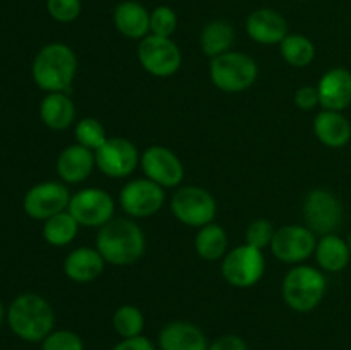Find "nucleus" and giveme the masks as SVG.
<instances>
[{"mask_svg": "<svg viewBox=\"0 0 351 350\" xmlns=\"http://www.w3.org/2000/svg\"><path fill=\"white\" fill-rule=\"evenodd\" d=\"M95 167V151L77 143L65 148L57 158V174L67 184H79L86 180L93 174Z\"/></svg>", "mask_w": 351, "mask_h": 350, "instance_id": "a211bd4d", "label": "nucleus"}, {"mask_svg": "<svg viewBox=\"0 0 351 350\" xmlns=\"http://www.w3.org/2000/svg\"><path fill=\"white\" fill-rule=\"evenodd\" d=\"M74 136L77 144H81V146L88 148L91 151H96L98 148H101L106 143V139H108L103 124L98 119H95V117H84V119L77 120Z\"/></svg>", "mask_w": 351, "mask_h": 350, "instance_id": "c756f323", "label": "nucleus"}, {"mask_svg": "<svg viewBox=\"0 0 351 350\" xmlns=\"http://www.w3.org/2000/svg\"><path fill=\"white\" fill-rule=\"evenodd\" d=\"M33 79L43 91L65 93L77 72V57L64 43H50L41 48L33 60Z\"/></svg>", "mask_w": 351, "mask_h": 350, "instance_id": "7ed1b4c3", "label": "nucleus"}, {"mask_svg": "<svg viewBox=\"0 0 351 350\" xmlns=\"http://www.w3.org/2000/svg\"><path fill=\"white\" fill-rule=\"evenodd\" d=\"M314 254L319 266L329 273H338L345 270L351 257L348 240H343L336 233L322 235L321 240H317Z\"/></svg>", "mask_w": 351, "mask_h": 350, "instance_id": "b1692460", "label": "nucleus"}, {"mask_svg": "<svg viewBox=\"0 0 351 350\" xmlns=\"http://www.w3.org/2000/svg\"><path fill=\"white\" fill-rule=\"evenodd\" d=\"M79 223L71 213L65 211L57 213L51 218L45 220L43 225V239L53 247H64L71 244L77 237Z\"/></svg>", "mask_w": 351, "mask_h": 350, "instance_id": "bb28decb", "label": "nucleus"}, {"mask_svg": "<svg viewBox=\"0 0 351 350\" xmlns=\"http://www.w3.org/2000/svg\"><path fill=\"white\" fill-rule=\"evenodd\" d=\"M264 270H266V259L263 250L249 244L233 247L225 254L221 263L223 278L237 288L254 287L263 278Z\"/></svg>", "mask_w": 351, "mask_h": 350, "instance_id": "0eeeda50", "label": "nucleus"}, {"mask_svg": "<svg viewBox=\"0 0 351 350\" xmlns=\"http://www.w3.org/2000/svg\"><path fill=\"white\" fill-rule=\"evenodd\" d=\"M348 246H350V250H351V232H350V235H348Z\"/></svg>", "mask_w": 351, "mask_h": 350, "instance_id": "58836bf2", "label": "nucleus"}, {"mask_svg": "<svg viewBox=\"0 0 351 350\" xmlns=\"http://www.w3.org/2000/svg\"><path fill=\"white\" fill-rule=\"evenodd\" d=\"M328 290V280L317 268L297 264L283 278L281 294L290 309L308 312L317 307Z\"/></svg>", "mask_w": 351, "mask_h": 350, "instance_id": "20e7f679", "label": "nucleus"}, {"mask_svg": "<svg viewBox=\"0 0 351 350\" xmlns=\"http://www.w3.org/2000/svg\"><path fill=\"white\" fill-rule=\"evenodd\" d=\"M315 233L304 225H287L274 232L271 250L287 264H302L315 253Z\"/></svg>", "mask_w": 351, "mask_h": 350, "instance_id": "ddd939ff", "label": "nucleus"}, {"mask_svg": "<svg viewBox=\"0 0 351 350\" xmlns=\"http://www.w3.org/2000/svg\"><path fill=\"white\" fill-rule=\"evenodd\" d=\"M305 226L315 235L335 233L343 222V205L328 189H312L304 199Z\"/></svg>", "mask_w": 351, "mask_h": 350, "instance_id": "6e6552de", "label": "nucleus"}, {"mask_svg": "<svg viewBox=\"0 0 351 350\" xmlns=\"http://www.w3.org/2000/svg\"><path fill=\"white\" fill-rule=\"evenodd\" d=\"M170 208L178 222L197 229L213 223L218 211V205L211 192L199 185H185L178 189L171 198Z\"/></svg>", "mask_w": 351, "mask_h": 350, "instance_id": "423d86ee", "label": "nucleus"}, {"mask_svg": "<svg viewBox=\"0 0 351 350\" xmlns=\"http://www.w3.org/2000/svg\"><path fill=\"white\" fill-rule=\"evenodd\" d=\"M208 340L199 326L187 321H173L160 333L161 350H208Z\"/></svg>", "mask_w": 351, "mask_h": 350, "instance_id": "aec40b11", "label": "nucleus"}, {"mask_svg": "<svg viewBox=\"0 0 351 350\" xmlns=\"http://www.w3.org/2000/svg\"><path fill=\"white\" fill-rule=\"evenodd\" d=\"M112 350H156L153 342L146 336H132V338H122V342L117 343Z\"/></svg>", "mask_w": 351, "mask_h": 350, "instance_id": "e433bc0d", "label": "nucleus"}, {"mask_svg": "<svg viewBox=\"0 0 351 350\" xmlns=\"http://www.w3.org/2000/svg\"><path fill=\"white\" fill-rule=\"evenodd\" d=\"M41 350H84V342L71 329H55L41 342Z\"/></svg>", "mask_w": 351, "mask_h": 350, "instance_id": "2f4dec72", "label": "nucleus"}, {"mask_svg": "<svg viewBox=\"0 0 351 350\" xmlns=\"http://www.w3.org/2000/svg\"><path fill=\"white\" fill-rule=\"evenodd\" d=\"M208 350H249L245 340L237 335H223L208 347Z\"/></svg>", "mask_w": 351, "mask_h": 350, "instance_id": "c9c22d12", "label": "nucleus"}, {"mask_svg": "<svg viewBox=\"0 0 351 350\" xmlns=\"http://www.w3.org/2000/svg\"><path fill=\"white\" fill-rule=\"evenodd\" d=\"M317 93L322 110L343 112L351 105V72L345 67L329 69L319 79Z\"/></svg>", "mask_w": 351, "mask_h": 350, "instance_id": "dca6fc26", "label": "nucleus"}, {"mask_svg": "<svg viewBox=\"0 0 351 350\" xmlns=\"http://www.w3.org/2000/svg\"><path fill=\"white\" fill-rule=\"evenodd\" d=\"M3 318H5V311H3V305H2V302H0V328H2Z\"/></svg>", "mask_w": 351, "mask_h": 350, "instance_id": "4c0bfd02", "label": "nucleus"}, {"mask_svg": "<svg viewBox=\"0 0 351 350\" xmlns=\"http://www.w3.org/2000/svg\"><path fill=\"white\" fill-rule=\"evenodd\" d=\"M247 33L256 43L280 45L288 34V23L273 9H257L247 17Z\"/></svg>", "mask_w": 351, "mask_h": 350, "instance_id": "f3484780", "label": "nucleus"}, {"mask_svg": "<svg viewBox=\"0 0 351 350\" xmlns=\"http://www.w3.org/2000/svg\"><path fill=\"white\" fill-rule=\"evenodd\" d=\"M120 206L132 218H147L163 208L165 191L149 178H134L127 182L119 196Z\"/></svg>", "mask_w": 351, "mask_h": 350, "instance_id": "f8f14e48", "label": "nucleus"}, {"mask_svg": "<svg viewBox=\"0 0 351 350\" xmlns=\"http://www.w3.org/2000/svg\"><path fill=\"white\" fill-rule=\"evenodd\" d=\"M149 17L146 7L134 0L119 3L113 12V23L120 34L130 40H143L149 34Z\"/></svg>", "mask_w": 351, "mask_h": 350, "instance_id": "412c9836", "label": "nucleus"}, {"mask_svg": "<svg viewBox=\"0 0 351 350\" xmlns=\"http://www.w3.org/2000/svg\"><path fill=\"white\" fill-rule=\"evenodd\" d=\"M82 9L81 0H47V10L58 23H72Z\"/></svg>", "mask_w": 351, "mask_h": 350, "instance_id": "72a5a7b5", "label": "nucleus"}, {"mask_svg": "<svg viewBox=\"0 0 351 350\" xmlns=\"http://www.w3.org/2000/svg\"><path fill=\"white\" fill-rule=\"evenodd\" d=\"M141 167L149 180L156 182L161 187H177L184 180V165L180 158L165 146H149L141 154Z\"/></svg>", "mask_w": 351, "mask_h": 350, "instance_id": "2eb2a0df", "label": "nucleus"}, {"mask_svg": "<svg viewBox=\"0 0 351 350\" xmlns=\"http://www.w3.org/2000/svg\"><path fill=\"white\" fill-rule=\"evenodd\" d=\"M314 134L324 146L343 148L351 139V124L341 112L321 110L315 115Z\"/></svg>", "mask_w": 351, "mask_h": 350, "instance_id": "4be33fe9", "label": "nucleus"}, {"mask_svg": "<svg viewBox=\"0 0 351 350\" xmlns=\"http://www.w3.org/2000/svg\"><path fill=\"white\" fill-rule=\"evenodd\" d=\"M295 105L298 106L300 110H314L315 106L319 105V93H317V86H302L295 91L293 96Z\"/></svg>", "mask_w": 351, "mask_h": 350, "instance_id": "f704fd0d", "label": "nucleus"}, {"mask_svg": "<svg viewBox=\"0 0 351 350\" xmlns=\"http://www.w3.org/2000/svg\"><path fill=\"white\" fill-rule=\"evenodd\" d=\"M195 253L204 261H218L228 253V235L226 230L218 223H209L199 229L194 240Z\"/></svg>", "mask_w": 351, "mask_h": 350, "instance_id": "393cba45", "label": "nucleus"}, {"mask_svg": "<svg viewBox=\"0 0 351 350\" xmlns=\"http://www.w3.org/2000/svg\"><path fill=\"white\" fill-rule=\"evenodd\" d=\"M105 264L96 247H77L65 257L64 271L75 283H89L103 273Z\"/></svg>", "mask_w": 351, "mask_h": 350, "instance_id": "6ab92c4d", "label": "nucleus"}, {"mask_svg": "<svg viewBox=\"0 0 351 350\" xmlns=\"http://www.w3.org/2000/svg\"><path fill=\"white\" fill-rule=\"evenodd\" d=\"M113 328L122 338H132L139 336L144 329V316L136 305H120L113 312Z\"/></svg>", "mask_w": 351, "mask_h": 350, "instance_id": "c85d7f7f", "label": "nucleus"}, {"mask_svg": "<svg viewBox=\"0 0 351 350\" xmlns=\"http://www.w3.org/2000/svg\"><path fill=\"white\" fill-rule=\"evenodd\" d=\"M67 211L81 226H103L113 218L115 201L105 189L88 187L72 196Z\"/></svg>", "mask_w": 351, "mask_h": 350, "instance_id": "9d476101", "label": "nucleus"}, {"mask_svg": "<svg viewBox=\"0 0 351 350\" xmlns=\"http://www.w3.org/2000/svg\"><path fill=\"white\" fill-rule=\"evenodd\" d=\"M235 41V30L228 21H211L201 33V48L208 57L226 54Z\"/></svg>", "mask_w": 351, "mask_h": 350, "instance_id": "a878e982", "label": "nucleus"}, {"mask_svg": "<svg viewBox=\"0 0 351 350\" xmlns=\"http://www.w3.org/2000/svg\"><path fill=\"white\" fill-rule=\"evenodd\" d=\"M274 226L273 223L267 222V220L259 218L256 222L250 223L245 230V244L249 246L257 247V249L263 250L264 247L271 246L273 242V237H274Z\"/></svg>", "mask_w": 351, "mask_h": 350, "instance_id": "473e14b6", "label": "nucleus"}, {"mask_svg": "<svg viewBox=\"0 0 351 350\" xmlns=\"http://www.w3.org/2000/svg\"><path fill=\"white\" fill-rule=\"evenodd\" d=\"M259 67L256 60L242 51H226L211 58L209 78L218 89L225 93H242L256 82Z\"/></svg>", "mask_w": 351, "mask_h": 350, "instance_id": "39448f33", "label": "nucleus"}, {"mask_svg": "<svg viewBox=\"0 0 351 350\" xmlns=\"http://www.w3.org/2000/svg\"><path fill=\"white\" fill-rule=\"evenodd\" d=\"M40 117L50 129L64 130L75 120V105L67 93H48L41 100Z\"/></svg>", "mask_w": 351, "mask_h": 350, "instance_id": "5701e85b", "label": "nucleus"}, {"mask_svg": "<svg viewBox=\"0 0 351 350\" xmlns=\"http://www.w3.org/2000/svg\"><path fill=\"white\" fill-rule=\"evenodd\" d=\"M177 14L171 7L160 5L151 12L149 17V34H156V36L170 38L177 30Z\"/></svg>", "mask_w": 351, "mask_h": 350, "instance_id": "7c9ffc66", "label": "nucleus"}, {"mask_svg": "<svg viewBox=\"0 0 351 350\" xmlns=\"http://www.w3.org/2000/svg\"><path fill=\"white\" fill-rule=\"evenodd\" d=\"M281 57L290 64L291 67H307L315 58V47L304 34H287L280 43Z\"/></svg>", "mask_w": 351, "mask_h": 350, "instance_id": "cd10ccee", "label": "nucleus"}, {"mask_svg": "<svg viewBox=\"0 0 351 350\" xmlns=\"http://www.w3.org/2000/svg\"><path fill=\"white\" fill-rule=\"evenodd\" d=\"M72 196L60 182H41L33 185L24 196V211L33 220H48L69 208Z\"/></svg>", "mask_w": 351, "mask_h": 350, "instance_id": "4468645a", "label": "nucleus"}, {"mask_svg": "<svg viewBox=\"0 0 351 350\" xmlns=\"http://www.w3.org/2000/svg\"><path fill=\"white\" fill-rule=\"evenodd\" d=\"M7 323L24 342H43L53 331L55 314L47 299L38 294H23L9 305Z\"/></svg>", "mask_w": 351, "mask_h": 350, "instance_id": "f03ea898", "label": "nucleus"}, {"mask_svg": "<svg viewBox=\"0 0 351 350\" xmlns=\"http://www.w3.org/2000/svg\"><path fill=\"white\" fill-rule=\"evenodd\" d=\"M96 249L108 264L129 266L137 263L146 253V235L134 220L112 218L99 226Z\"/></svg>", "mask_w": 351, "mask_h": 350, "instance_id": "f257e3e1", "label": "nucleus"}, {"mask_svg": "<svg viewBox=\"0 0 351 350\" xmlns=\"http://www.w3.org/2000/svg\"><path fill=\"white\" fill-rule=\"evenodd\" d=\"M95 158L98 170L110 178L129 177L141 163L136 144L125 137H108L106 143L95 151Z\"/></svg>", "mask_w": 351, "mask_h": 350, "instance_id": "9b49d317", "label": "nucleus"}, {"mask_svg": "<svg viewBox=\"0 0 351 350\" xmlns=\"http://www.w3.org/2000/svg\"><path fill=\"white\" fill-rule=\"evenodd\" d=\"M137 58L146 72L156 78H170L180 69L182 51L171 38L147 34L137 48Z\"/></svg>", "mask_w": 351, "mask_h": 350, "instance_id": "1a4fd4ad", "label": "nucleus"}]
</instances>
